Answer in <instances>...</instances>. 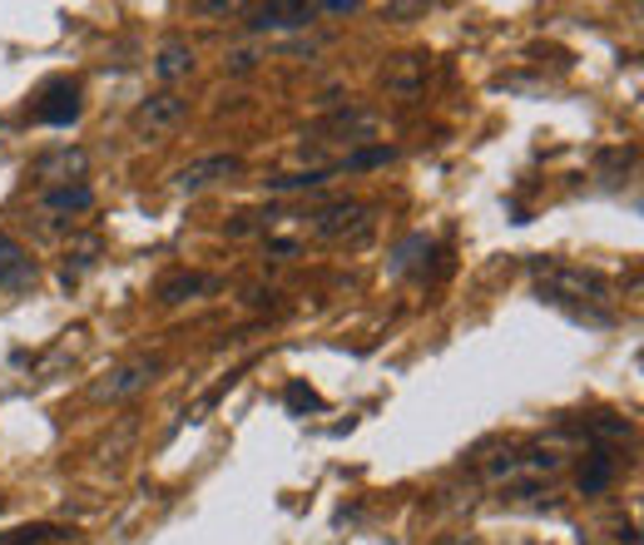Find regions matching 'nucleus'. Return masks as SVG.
Instances as JSON below:
<instances>
[{
	"instance_id": "b1692460",
	"label": "nucleus",
	"mask_w": 644,
	"mask_h": 545,
	"mask_svg": "<svg viewBox=\"0 0 644 545\" xmlns=\"http://www.w3.org/2000/svg\"><path fill=\"white\" fill-rule=\"evenodd\" d=\"M327 16H352V10H357V0H327Z\"/></svg>"
},
{
	"instance_id": "7ed1b4c3",
	"label": "nucleus",
	"mask_w": 644,
	"mask_h": 545,
	"mask_svg": "<svg viewBox=\"0 0 644 545\" xmlns=\"http://www.w3.org/2000/svg\"><path fill=\"white\" fill-rule=\"evenodd\" d=\"M164 372V357H134L124 362V367H114L104 382H94V402H124L134 397V392H144L154 377Z\"/></svg>"
},
{
	"instance_id": "a878e982",
	"label": "nucleus",
	"mask_w": 644,
	"mask_h": 545,
	"mask_svg": "<svg viewBox=\"0 0 644 545\" xmlns=\"http://www.w3.org/2000/svg\"><path fill=\"white\" fill-rule=\"evenodd\" d=\"M451 545H461V541H451Z\"/></svg>"
},
{
	"instance_id": "4468645a",
	"label": "nucleus",
	"mask_w": 644,
	"mask_h": 545,
	"mask_svg": "<svg viewBox=\"0 0 644 545\" xmlns=\"http://www.w3.org/2000/svg\"><path fill=\"white\" fill-rule=\"evenodd\" d=\"M90 204H94L90 184H60V189H50V194H45V209H55V213H84Z\"/></svg>"
},
{
	"instance_id": "39448f33",
	"label": "nucleus",
	"mask_w": 644,
	"mask_h": 545,
	"mask_svg": "<svg viewBox=\"0 0 644 545\" xmlns=\"http://www.w3.org/2000/svg\"><path fill=\"white\" fill-rule=\"evenodd\" d=\"M184 114H188V104L178 100L174 90H160V94H150V100L134 110V130H140V134H168V130L184 124Z\"/></svg>"
},
{
	"instance_id": "423d86ee",
	"label": "nucleus",
	"mask_w": 644,
	"mask_h": 545,
	"mask_svg": "<svg viewBox=\"0 0 644 545\" xmlns=\"http://www.w3.org/2000/svg\"><path fill=\"white\" fill-rule=\"evenodd\" d=\"M318 6L308 0H273V6H253L248 10V30H298V26H313Z\"/></svg>"
},
{
	"instance_id": "20e7f679",
	"label": "nucleus",
	"mask_w": 644,
	"mask_h": 545,
	"mask_svg": "<svg viewBox=\"0 0 644 545\" xmlns=\"http://www.w3.org/2000/svg\"><path fill=\"white\" fill-rule=\"evenodd\" d=\"M243 174V159L238 154H214V159H198V164L178 169L174 189L178 194H204V189L224 184V179H238Z\"/></svg>"
},
{
	"instance_id": "6e6552de",
	"label": "nucleus",
	"mask_w": 644,
	"mask_h": 545,
	"mask_svg": "<svg viewBox=\"0 0 644 545\" xmlns=\"http://www.w3.org/2000/svg\"><path fill=\"white\" fill-rule=\"evenodd\" d=\"M84 164H90V159H84V149H50V154H40L35 159V179H50V184H70V179H84Z\"/></svg>"
},
{
	"instance_id": "dca6fc26",
	"label": "nucleus",
	"mask_w": 644,
	"mask_h": 545,
	"mask_svg": "<svg viewBox=\"0 0 644 545\" xmlns=\"http://www.w3.org/2000/svg\"><path fill=\"white\" fill-rule=\"evenodd\" d=\"M397 149L392 144H372V149H357V154H347L337 169H377V164H392Z\"/></svg>"
},
{
	"instance_id": "6ab92c4d",
	"label": "nucleus",
	"mask_w": 644,
	"mask_h": 545,
	"mask_svg": "<svg viewBox=\"0 0 644 545\" xmlns=\"http://www.w3.org/2000/svg\"><path fill=\"white\" fill-rule=\"evenodd\" d=\"M525 462H531L535 472H561V456H555V452H545V446H535V452L525 456Z\"/></svg>"
},
{
	"instance_id": "aec40b11",
	"label": "nucleus",
	"mask_w": 644,
	"mask_h": 545,
	"mask_svg": "<svg viewBox=\"0 0 644 545\" xmlns=\"http://www.w3.org/2000/svg\"><path fill=\"white\" fill-rule=\"evenodd\" d=\"M253 65H258V50H234V55H228V70L234 74H248Z\"/></svg>"
},
{
	"instance_id": "f03ea898",
	"label": "nucleus",
	"mask_w": 644,
	"mask_h": 545,
	"mask_svg": "<svg viewBox=\"0 0 644 545\" xmlns=\"http://www.w3.org/2000/svg\"><path fill=\"white\" fill-rule=\"evenodd\" d=\"M308 223H313V233L327 239V243H362L367 233H372V209L352 204V199H337V204L308 213Z\"/></svg>"
},
{
	"instance_id": "f8f14e48",
	"label": "nucleus",
	"mask_w": 644,
	"mask_h": 545,
	"mask_svg": "<svg viewBox=\"0 0 644 545\" xmlns=\"http://www.w3.org/2000/svg\"><path fill=\"white\" fill-rule=\"evenodd\" d=\"M610 481H615V456H610V452H590V462L580 466V491H585V496H600Z\"/></svg>"
},
{
	"instance_id": "393cba45",
	"label": "nucleus",
	"mask_w": 644,
	"mask_h": 545,
	"mask_svg": "<svg viewBox=\"0 0 644 545\" xmlns=\"http://www.w3.org/2000/svg\"><path fill=\"white\" fill-rule=\"evenodd\" d=\"M268 253H283V259H288V253H298V243H293V239H273Z\"/></svg>"
},
{
	"instance_id": "5701e85b",
	"label": "nucleus",
	"mask_w": 644,
	"mask_h": 545,
	"mask_svg": "<svg viewBox=\"0 0 644 545\" xmlns=\"http://www.w3.org/2000/svg\"><path fill=\"white\" fill-rule=\"evenodd\" d=\"M595 432L600 436H630V422H610L605 416V422H595Z\"/></svg>"
},
{
	"instance_id": "a211bd4d",
	"label": "nucleus",
	"mask_w": 644,
	"mask_h": 545,
	"mask_svg": "<svg viewBox=\"0 0 644 545\" xmlns=\"http://www.w3.org/2000/svg\"><path fill=\"white\" fill-rule=\"evenodd\" d=\"M45 536H55L50 526H30V531H0V545H40Z\"/></svg>"
},
{
	"instance_id": "9d476101",
	"label": "nucleus",
	"mask_w": 644,
	"mask_h": 545,
	"mask_svg": "<svg viewBox=\"0 0 644 545\" xmlns=\"http://www.w3.org/2000/svg\"><path fill=\"white\" fill-rule=\"evenodd\" d=\"M214 287H218V277H208V273H174V277H164V283H160V303L178 307V303H188V297H198V293H214Z\"/></svg>"
},
{
	"instance_id": "0eeeda50",
	"label": "nucleus",
	"mask_w": 644,
	"mask_h": 545,
	"mask_svg": "<svg viewBox=\"0 0 644 545\" xmlns=\"http://www.w3.org/2000/svg\"><path fill=\"white\" fill-rule=\"evenodd\" d=\"M35 120L50 124V130H65V124H75L80 120V90L70 80L45 84V100L35 104Z\"/></svg>"
},
{
	"instance_id": "9b49d317",
	"label": "nucleus",
	"mask_w": 644,
	"mask_h": 545,
	"mask_svg": "<svg viewBox=\"0 0 644 545\" xmlns=\"http://www.w3.org/2000/svg\"><path fill=\"white\" fill-rule=\"evenodd\" d=\"M382 80H387V90H392V94L411 100V94H421V84H427V60H421V55H402L392 70L382 74Z\"/></svg>"
},
{
	"instance_id": "f3484780",
	"label": "nucleus",
	"mask_w": 644,
	"mask_h": 545,
	"mask_svg": "<svg viewBox=\"0 0 644 545\" xmlns=\"http://www.w3.org/2000/svg\"><path fill=\"white\" fill-rule=\"evenodd\" d=\"M283 402H288V412H323V397L308 387V382H293V387L283 392Z\"/></svg>"
},
{
	"instance_id": "ddd939ff",
	"label": "nucleus",
	"mask_w": 644,
	"mask_h": 545,
	"mask_svg": "<svg viewBox=\"0 0 644 545\" xmlns=\"http://www.w3.org/2000/svg\"><path fill=\"white\" fill-rule=\"evenodd\" d=\"M188 70H194V50H188L184 40H168L160 50V60H154V74H160V80H184Z\"/></svg>"
},
{
	"instance_id": "2eb2a0df",
	"label": "nucleus",
	"mask_w": 644,
	"mask_h": 545,
	"mask_svg": "<svg viewBox=\"0 0 644 545\" xmlns=\"http://www.w3.org/2000/svg\"><path fill=\"white\" fill-rule=\"evenodd\" d=\"M333 179V169H308V174H283V179H268L273 194H293V189H318Z\"/></svg>"
},
{
	"instance_id": "4be33fe9",
	"label": "nucleus",
	"mask_w": 644,
	"mask_h": 545,
	"mask_svg": "<svg viewBox=\"0 0 644 545\" xmlns=\"http://www.w3.org/2000/svg\"><path fill=\"white\" fill-rule=\"evenodd\" d=\"M198 16H228V10H234V6H228V0H198Z\"/></svg>"
},
{
	"instance_id": "412c9836",
	"label": "nucleus",
	"mask_w": 644,
	"mask_h": 545,
	"mask_svg": "<svg viewBox=\"0 0 644 545\" xmlns=\"http://www.w3.org/2000/svg\"><path fill=\"white\" fill-rule=\"evenodd\" d=\"M387 20H411V16H427V6H387Z\"/></svg>"
},
{
	"instance_id": "1a4fd4ad",
	"label": "nucleus",
	"mask_w": 644,
	"mask_h": 545,
	"mask_svg": "<svg viewBox=\"0 0 644 545\" xmlns=\"http://www.w3.org/2000/svg\"><path fill=\"white\" fill-rule=\"evenodd\" d=\"M30 283H35V263L25 259V249L10 233H0V287L16 293V287H30Z\"/></svg>"
},
{
	"instance_id": "f257e3e1",
	"label": "nucleus",
	"mask_w": 644,
	"mask_h": 545,
	"mask_svg": "<svg viewBox=\"0 0 644 545\" xmlns=\"http://www.w3.org/2000/svg\"><path fill=\"white\" fill-rule=\"evenodd\" d=\"M535 277H541V293L551 303H610L615 297V287L600 273L565 269V263H535Z\"/></svg>"
}]
</instances>
